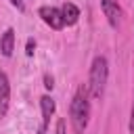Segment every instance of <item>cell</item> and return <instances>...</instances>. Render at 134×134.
I'll list each match as a JSON object with an SVG mask.
<instances>
[{
	"label": "cell",
	"mask_w": 134,
	"mask_h": 134,
	"mask_svg": "<svg viewBox=\"0 0 134 134\" xmlns=\"http://www.w3.org/2000/svg\"><path fill=\"white\" fill-rule=\"evenodd\" d=\"M38 15L42 17V21H44L50 29H63V27H65L63 13H61V8H57V6H40Z\"/></svg>",
	"instance_id": "obj_3"
},
{
	"label": "cell",
	"mask_w": 134,
	"mask_h": 134,
	"mask_svg": "<svg viewBox=\"0 0 134 134\" xmlns=\"http://www.w3.org/2000/svg\"><path fill=\"white\" fill-rule=\"evenodd\" d=\"M44 88H46V90H52V88H54V80H52V75H48V73L44 75Z\"/></svg>",
	"instance_id": "obj_11"
},
{
	"label": "cell",
	"mask_w": 134,
	"mask_h": 134,
	"mask_svg": "<svg viewBox=\"0 0 134 134\" xmlns=\"http://www.w3.org/2000/svg\"><path fill=\"white\" fill-rule=\"evenodd\" d=\"M130 134H134V98H132V109H130Z\"/></svg>",
	"instance_id": "obj_12"
},
{
	"label": "cell",
	"mask_w": 134,
	"mask_h": 134,
	"mask_svg": "<svg viewBox=\"0 0 134 134\" xmlns=\"http://www.w3.org/2000/svg\"><path fill=\"white\" fill-rule=\"evenodd\" d=\"M98 2H100V8H103L109 25L111 27H117L119 25V19H121V6H119V2L117 0H98Z\"/></svg>",
	"instance_id": "obj_4"
},
{
	"label": "cell",
	"mask_w": 134,
	"mask_h": 134,
	"mask_svg": "<svg viewBox=\"0 0 134 134\" xmlns=\"http://www.w3.org/2000/svg\"><path fill=\"white\" fill-rule=\"evenodd\" d=\"M10 4H13V6H17L19 10H23V8H25V2H23V0H10Z\"/></svg>",
	"instance_id": "obj_13"
},
{
	"label": "cell",
	"mask_w": 134,
	"mask_h": 134,
	"mask_svg": "<svg viewBox=\"0 0 134 134\" xmlns=\"http://www.w3.org/2000/svg\"><path fill=\"white\" fill-rule=\"evenodd\" d=\"M54 134H65V119L59 117L57 119V128H54Z\"/></svg>",
	"instance_id": "obj_10"
},
{
	"label": "cell",
	"mask_w": 134,
	"mask_h": 134,
	"mask_svg": "<svg viewBox=\"0 0 134 134\" xmlns=\"http://www.w3.org/2000/svg\"><path fill=\"white\" fill-rule=\"evenodd\" d=\"M107 77H109V63H107V59L103 54L100 57H94V61L90 65L88 84H86L92 98H103L105 86H107Z\"/></svg>",
	"instance_id": "obj_2"
},
{
	"label": "cell",
	"mask_w": 134,
	"mask_h": 134,
	"mask_svg": "<svg viewBox=\"0 0 134 134\" xmlns=\"http://www.w3.org/2000/svg\"><path fill=\"white\" fill-rule=\"evenodd\" d=\"M38 134H46V128H44V126H42V128H40V130H38Z\"/></svg>",
	"instance_id": "obj_14"
},
{
	"label": "cell",
	"mask_w": 134,
	"mask_h": 134,
	"mask_svg": "<svg viewBox=\"0 0 134 134\" xmlns=\"http://www.w3.org/2000/svg\"><path fill=\"white\" fill-rule=\"evenodd\" d=\"M90 92H88V86H80L71 98V105H69V115H71V126L75 130V134H84V130L88 128V121H90Z\"/></svg>",
	"instance_id": "obj_1"
},
{
	"label": "cell",
	"mask_w": 134,
	"mask_h": 134,
	"mask_svg": "<svg viewBox=\"0 0 134 134\" xmlns=\"http://www.w3.org/2000/svg\"><path fill=\"white\" fill-rule=\"evenodd\" d=\"M10 107V82L4 71H0V117L8 113Z\"/></svg>",
	"instance_id": "obj_5"
},
{
	"label": "cell",
	"mask_w": 134,
	"mask_h": 134,
	"mask_svg": "<svg viewBox=\"0 0 134 134\" xmlns=\"http://www.w3.org/2000/svg\"><path fill=\"white\" fill-rule=\"evenodd\" d=\"M40 109H42V126L46 128V126L50 124V117L54 115V109H57V105H54L52 96L44 94V96L40 98Z\"/></svg>",
	"instance_id": "obj_6"
},
{
	"label": "cell",
	"mask_w": 134,
	"mask_h": 134,
	"mask_svg": "<svg viewBox=\"0 0 134 134\" xmlns=\"http://www.w3.org/2000/svg\"><path fill=\"white\" fill-rule=\"evenodd\" d=\"M61 13H63V19H65V25H75L77 19H80V8L73 2H65L61 6Z\"/></svg>",
	"instance_id": "obj_8"
},
{
	"label": "cell",
	"mask_w": 134,
	"mask_h": 134,
	"mask_svg": "<svg viewBox=\"0 0 134 134\" xmlns=\"http://www.w3.org/2000/svg\"><path fill=\"white\" fill-rule=\"evenodd\" d=\"M13 50H15V29L8 27V29L2 34V38H0V52H2L4 57H10Z\"/></svg>",
	"instance_id": "obj_7"
},
{
	"label": "cell",
	"mask_w": 134,
	"mask_h": 134,
	"mask_svg": "<svg viewBox=\"0 0 134 134\" xmlns=\"http://www.w3.org/2000/svg\"><path fill=\"white\" fill-rule=\"evenodd\" d=\"M34 52H36V42H34V38H29L27 44H25V54L27 57H34Z\"/></svg>",
	"instance_id": "obj_9"
}]
</instances>
